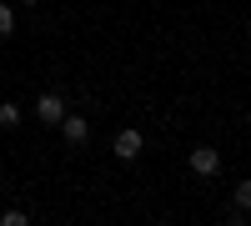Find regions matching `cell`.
Returning <instances> with one entry per match:
<instances>
[{"mask_svg":"<svg viewBox=\"0 0 251 226\" xmlns=\"http://www.w3.org/2000/svg\"><path fill=\"white\" fill-rule=\"evenodd\" d=\"M35 116H40V126H60V116H66V96H60V91H40L35 96Z\"/></svg>","mask_w":251,"mask_h":226,"instance_id":"obj_1","label":"cell"},{"mask_svg":"<svg viewBox=\"0 0 251 226\" xmlns=\"http://www.w3.org/2000/svg\"><path fill=\"white\" fill-rule=\"evenodd\" d=\"M20 121H25V111H20L15 100H0V126L10 131V126H20Z\"/></svg>","mask_w":251,"mask_h":226,"instance_id":"obj_6","label":"cell"},{"mask_svg":"<svg viewBox=\"0 0 251 226\" xmlns=\"http://www.w3.org/2000/svg\"><path fill=\"white\" fill-rule=\"evenodd\" d=\"M20 5H40V0H20Z\"/></svg>","mask_w":251,"mask_h":226,"instance_id":"obj_9","label":"cell"},{"mask_svg":"<svg viewBox=\"0 0 251 226\" xmlns=\"http://www.w3.org/2000/svg\"><path fill=\"white\" fill-rule=\"evenodd\" d=\"M141 146H146V141H141V131H136V126L116 131V141H111V151H116L121 161H136V156H141Z\"/></svg>","mask_w":251,"mask_h":226,"instance_id":"obj_4","label":"cell"},{"mask_svg":"<svg viewBox=\"0 0 251 226\" xmlns=\"http://www.w3.org/2000/svg\"><path fill=\"white\" fill-rule=\"evenodd\" d=\"M60 136H66L71 146H86V141H91V121L80 111H66V116H60Z\"/></svg>","mask_w":251,"mask_h":226,"instance_id":"obj_2","label":"cell"},{"mask_svg":"<svg viewBox=\"0 0 251 226\" xmlns=\"http://www.w3.org/2000/svg\"><path fill=\"white\" fill-rule=\"evenodd\" d=\"M231 211H236V221H241V216L251 211V181H241V186L231 191Z\"/></svg>","mask_w":251,"mask_h":226,"instance_id":"obj_5","label":"cell"},{"mask_svg":"<svg viewBox=\"0 0 251 226\" xmlns=\"http://www.w3.org/2000/svg\"><path fill=\"white\" fill-rule=\"evenodd\" d=\"M191 171H196L201 181H211V176L221 171V151H216V146H196V151H191Z\"/></svg>","mask_w":251,"mask_h":226,"instance_id":"obj_3","label":"cell"},{"mask_svg":"<svg viewBox=\"0 0 251 226\" xmlns=\"http://www.w3.org/2000/svg\"><path fill=\"white\" fill-rule=\"evenodd\" d=\"M246 216H251V211H246Z\"/></svg>","mask_w":251,"mask_h":226,"instance_id":"obj_10","label":"cell"},{"mask_svg":"<svg viewBox=\"0 0 251 226\" xmlns=\"http://www.w3.org/2000/svg\"><path fill=\"white\" fill-rule=\"evenodd\" d=\"M5 35H15V10L0 0V40H5Z\"/></svg>","mask_w":251,"mask_h":226,"instance_id":"obj_7","label":"cell"},{"mask_svg":"<svg viewBox=\"0 0 251 226\" xmlns=\"http://www.w3.org/2000/svg\"><path fill=\"white\" fill-rule=\"evenodd\" d=\"M0 226H25V211H0Z\"/></svg>","mask_w":251,"mask_h":226,"instance_id":"obj_8","label":"cell"}]
</instances>
